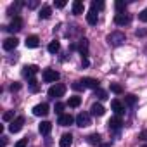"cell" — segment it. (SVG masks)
<instances>
[{
	"label": "cell",
	"mask_w": 147,
	"mask_h": 147,
	"mask_svg": "<svg viewBox=\"0 0 147 147\" xmlns=\"http://www.w3.org/2000/svg\"><path fill=\"white\" fill-rule=\"evenodd\" d=\"M64 5H66V2H64V0H57V2H55V7H57V9H62Z\"/></svg>",
	"instance_id": "ab89813d"
},
{
	"label": "cell",
	"mask_w": 147,
	"mask_h": 147,
	"mask_svg": "<svg viewBox=\"0 0 147 147\" xmlns=\"http://www.w3.org/2000/svg\"><path fill=\"white\" fill-rule=\"evenodd\" d=\"M23 125H24V118H23V116H18V118L9 125V130H11L12 133H18V131L23 128Z\"/></svg>",
	"instance_id": "52a82bcc"
},
{
	"label": "cell",
	"mask_w": 147,
	"mask_h": 147,
	"mask_svg": "<svg viewBox=\"0 0 147 147\" xmlns=\"http://www.w3.org/2000/svg\"><path fill=\"white\" fill-rule=\"evenodd\" d=\"M14 147H28V138H21Z\"/></svg>",
	"instance_id": "d590c367"
},
{
	"label": "cell",
	"mask_w": 147,
	"mask_h": 147,
	"mask_svg": "<svg viewBox=\"0 0 147 147\" xmlns=\"http://www.w3.org/2000/svg\"><path fill=\"white\" fill-rule=\"evenodd\" d=\"M135 35H137V36H145V35H147V30H137Z\"/></svg>",
	"instance_id": "f35d334b"
},
{
	"label": "cell",
	"mask_w": 147,
	"mask_h": 147,
	"mask_svg": "<svg viewBox=\"0 0 147 147\" xmlns=\"http://www.w3.org/2000/svg\"><path fill=\"white\" fill-rule=\"evenodd\" d=\"M18 43H19V40H18L16 36H11V38L4 40V49H5V50H14V49L18 47Z\"/></svg>",
	"instance_id": "8fae6325"
},
{
	"label": "cell",
	"mask_w": 147,
	"mask_h": 147,
	"mask_svg": "<svg viewBox=\"0 0 147 147\" xmlns=\"http://www.w3.org/2000/svg\"><path fill=\"white\" fill-rule=\"evenodd\" d=\"M4 121H14V113L12 111H7V113H4Z\"/></svg>",
	"instance_id": "4dcf8cb0"
},
{
	"label": "cell",
	"mask_w": 147,
	"mask_h": 147,
	"mask_svg": "<svg viewBox=\"0 0 147 147\" xmlns=\"http://www.w3.org/2000/svg\"><path fill=\"white\" fill-rule=\"evenodd\" d=\"M82 66H83V67H88V66H90V61H88L87 57H83V59H82Z\"/></svg>",
	"instance_id": "b9f144b4"
},
{
	"label": "cell",
	"mask_w": 147,
	"mask_h": 147,
	"mask_svg": "<svg viewBox=\"0 0 147 147\" xmlns=\"http://www.w3.org/2000/svg\"><path fill=\"white\" fill-rule=\"evenodd\" d=\"M64 94H66V87H64L62 83H55V85H52V87L49 88V97H52V99L62 97Z\"/></svg>",
	"instance_id": "7a4b0ae2"
},
{
	"label": "cell",
	"mask_w": 147,
	"mask_h": 147,
	"mask_svg": "<svg viewBox=\"0 0 147 147\" xmlns=\"http://www.w3.org/2000/svg\"><path fill=\"white\" fill-rule=\"evenodd\" d=\"M138 19H140V21H144V23H147V7L138 14Z\"/></svg>",
	"instance_id": "e575fe53"
},
{
	"label": "cell",
	"mask_w": 147,
	"mask_h": 147,
	"mask_svg": "<svg viewBox=\"0 0 147 147\" xmlns=\"http://www.w3.org/2000/svg\"><path fill=\"white\" fill-rule=\"evenodd\" d=\"M24 43H26V47H28V49H35V47H38L40 38H38L36 35H31V36H28V38L24 40Z\"/></svg>",
	"instance_id": "9a60e30c"
},
{
	"label": "cell",
	"mask_w": 147,
	"mask_h": 147,
	"mask_svg": "<svg viewBox=\"0 0 147 147\" xmlns=\"http://www.w3.org/2000/svg\"><path fill=\"white\" fill-rule=\"evenodd\" d=\"M47 49H49V52H50V54H57V52H59V49H61V43H59L57 40H54V42H50V43H49V47H47Z\"/></svg>",
	"instance_id": "d4e9b609"
},
{
	"label": "cell",
	"mask_w": 147,
	"mask_h": 147,
	"mask_svg": "<svg viewBox=\"0 0 147 147\" xmlns=\"http://www.w3.org/2000/svg\"><path fill=\"white\" fill-rule=\"evenodd\" d=\"M33 114H35V116H47V114H49V104L42 102V104L35 106V107H33Z\"/></svg>",
	"instance_id": "ba28073f"
},
{
	"label": "cell",
	"mask_w": 147,
	"mask_h": 147,
	"mask_svg": "<svg viewBox=\"0 0 147 147\" xmlns=\"http://www.w3.org/2000/svg\"><path fill=\"white\" fill-rule=\"evenodd\" d=\"M42 76H43V82H47V83H54V82H57L61 78V75L55 69H45Z\"/></svg>",
	"instance_id": "3957f363"
},
{
	"label": "cell",
	"mask_w": 147,
	"mask_h": 147,
	"mask_svg": "<svg viewBox=\"0 0 147 147\" xmlns=\"http://www.w3.org/2000/svg\"><path fill=\"white\" fill-rule=\"evenodd\" d=\"M107 43L109 45H113V47H118V45H123L125 42H126V35L123 33V31H113V33H109L107 35Z\"/></svg>",
	"instance_id": "6da1fadb"
},
{
	"label": "cell",
	"mask_w": 147,
	"mask_h": 147,
	"mask_svg": "<svg viewBox=\"0 0 147 147\" xmlns=\"http://www.w3.org/2000/svg\"><path fill=\"white\" fill-rule=\"evenodd\" d=\"M26 7L28 9H36L38 7V0H30V2H26Z\"/></svg>",
	"instance_id": "836d02e7"
},
{
	"label": "cell",
	"mask_w": 147,
	"mask_h": 147,
	"mask_svg": "<svg viewBox=\"0 0 147 147\" xmlns=\"http://www.w3.org/2000/svg\"><path fill=\"white\" fill-rule=\"evenodd\" d=\"M94 97H97L99 100H106L107 99V92L102 90V88H97V90H94Z\"/></svg>",
	"instance_id": "484cf974"
},
{
	"label": "cell",
	"mask_w": 147,
	"mask_h": 147,
	"mask_svg": "<svg viewBox=\"0 0 147 147\" xmlns=\"http://www.w3.org/2000/svg\"><path fill=\"white\" fill-rule=\"evenodd\" d=\"M130 21H131V18L128 14H116L114 16V23L118 26H126V24H130Z\"/></svg>",
	"instance_id": "9c48e42d"
},
{
	"label": "cell",
	"mask_w": 147,
	"mask_h": 147,
	"mask_svg": "<svg viewBox=\"0 0 147 147\" xmlns=\"http://www.w3.org/2000/svg\"><path fill=\"white\" fill-rule=\"evenodd\" d=\"M76 125L80 128H85V126H90V114L88 113H80L76 116Z\"/></svg>",
	"instance_id": "8992f818"
},
{
	"label": "cell",
	"mask_w": 147,
	"mask_h": 147,
	"mask_svg": "<svg viewBox=\"0 0 147 147\" xmlns=\"http://www.w3.org/2000/svg\"><path fill=\"white\" fill-rule=\"evenodd\" d=\"M50 14H52V9H50L49 5H43L42 11H40V19H49Z\"/></svg>",
	"instance_id": "cb8c5ba5"
},
{
	"label": "cell",
	"mask_w": 147,
	"mask_h": 147,
	"mask_svg": "<svg viewBox=\"0 0 147 147\" xmlns=\"http://www.w3.org/2000/svg\"><path fill=\"white\" fill-rule=\"evenodd\" d=\"M36 73H38V66H35V64H31V66H24V67H23V76L28 78V80H33Z\"/></svg>",
	"instance_id": "277c9868"
},
{
	"label": "cell",
	"mask_w": 147,
	"mask_h": 147,
	"mask_svg": "<svg viewBox=\"0 0 147 147\" xmlns=\"http://www.w3.org/2000/svg\"><path fill=\"white\" fill-rule=\"evenodd\" d=\"M78 50H80V54H82L83 57H87V54H88V40H87V38H82V40H80Z\"/></svg>",
	"instance_id": "e0dca14e"
},
{
	"label": "cell",
	"mask_w": 147,
	"mask_h": 147,
	"mask_svg": "<svg viewBox=\"0 0 147 147\" xmlns=\"http://www.w3.org/2000/svg\"><path fill=\"white\" fill-rule=\"evenodd\" d=\"M73 121H75V118H73L71 114H62V116H59V125H61V126H69V125H73Z\"/></svg>",
	"instance_id": "2e32d148"
},
{
	"label": "cell",
	"mask_w": 147,
	"mask_h": 147,
	"mask_svg": "<svg viewBox=\"0 0 147 147\" xmlns=\"http://www.w3.org/2000/svg\"><path fill=\"white\" fill-rule=\"evenodd\" d=\"M80 104H82V99H80V97H71V99L67 100V106H69V107H78Z\"/></svg>",
	"instance_id": "83f0119b"
},
{
	"label": "cell",
	"mask_w": 147,
	"mask_h": 147,
	"mask_svg": "<svg viewBox=\"0 0 147 147\" xmlns=\"http://www.w3.org/2000/svg\"><path fill=\"white\" fill-rule=\"evenodd\" d=\"M138 138L147 142V130H142V131H140V135H138Z\"/></svg>",
	"instance_id": "8d00e7d4"
},
{
	"label": "cell",
	"mask_w": 147,
	"mask_h": 147,
	"mask_svg": "<svg viewBox=\"0 0 147 147\" xmlns=\"http://www.w3.org/2000/svg\"><path fill=\"white\" fill-rule=\"evenodd\" d=\"M97 21H99L97 12H95V11H90V12L87 14V23H88V24H92V26H95V24H97Z\"/></svg>",
	"instance_id": "44dd1931"
},
{
	"label": "cell",
	"mask_w": 147,
	"mask_h": 147,
	"mask_svg": "<svg viewBox=\"0 0 147 147\" xmlns=\"http://www.w3.org/2000/svg\"><path fill=\"white\" fill-rule=\"evenodd\" d=\"M71 144H73V135H71V133H64V135L61 137L59 145H61V147H71Z\"/></svg>",
	"instance_id": "d6986e66"
},
{
	"label": "cell",
	"mask_w": 147,
	"mask_h": 147,
	"mask_svg": "<svg viewBox=\"0 0 147 147\" xmlns=\"http://www.w3.org/2000/svg\"><path fill=\"white\" fill-rule=\"evenodd\" d=\"M109 130H119L121 126H123V121H121V118L119 116H114V118H111L109 119Z\"/></svg>",
	"instance_id": "4fadbf2b"
},
{
	"label": "cell",
	"mask_w": 147,
	"mask_h": 147,
	"mask_svg": "<svg viewBox=\"0 0 147 147\" xmlns=\"http://www.w3.org/2000/svg\"><path fill=\"white\" fill-rule=\"evenodd\" d=\"M80 83H82V82H76V83H73L71 87L75 88V90H82V88H83V85H80Z\"/></svg>",
	"instance_id": "60d3db41"
},
{
	"label": "cell",
	"mask_w": 147,
	"mask_h": 147,
	"mask_svg": "<svg viewBox=\"0 0 147 147\" xmlns=\"http://www.w3.org/2000/svg\"><path fill=\"white\" fill-rule=\"evenodd\" d=\"M111 107H113V111L116 113V116H121V114L125 113V106H123L118 99H114V100L111 102Z\"/></svg>",
	"instance_id": "7c38bea8"
},
{
	"label": "cell",
	"mask_w": 147,
	"mask_h": 147,
	"mask_svg": "<svg viewBox=\"0 0 147 147\" xmlns=\"http://www.w3.org/2000/svg\"><path fill=\"white\" fill-rule=\"evenodd\" d=\"M54 109H55V113H57L59 116H62V109H64V104H62V102H55V107H54Z\"/></svg>",
	"instance_id": "1f68e13d"
},
{
	"label": "cell",
	"mask_w": 147,
	"mask_h": 147,
	"mask_svg": "<svg viewBox=\"0 0 147 147\" xmlns=\"http://www.w3.org/2000/svg\"><path fill=\"white\" fill-rule=\"evenodd\" d=\"M125 104H126V106H135V104H137V97H135L133 94L125 95Z\"/></svg>",
	"instance_id": "4316f807"
},
{
	"label": "cell",
	"mask_w": 147,
	"mask_h": 147,
	"mask_svg": "<svg viewBox=\"0 0 147 147\" xmlns=\"http://www.w3.org/2000/svg\"><path fill=\"white\" fill-rule=\"evenodd\" d=\"M104 9V2H100V0H94L92 2V11H102Z\"/></svg>",
	"instance_id": "f1b7e54d"
},
{
	"label": "cell",
	"mask_w": 147,
	"mask_h": 147,
	"mask_svg": "<svg viewBox=\"0 0 147 147\" xmlns=\"http://www.w3.org/2000/svg\"><path fill=\"white\" fill-rule=\"evenodd\" d=\"M90 113L94 114V116H104V113H106V109H104V106L102 104H94L92 107H90Z\"/></svg>",
	"instance_id": "ac0fdd59"
},
{
	"label": "cell",
	"mask_w": 147,
	"mask_h": 147,
	"mask_svg": "<svg viewBox=\"0 0 147 147\" xmlns=\"http://www.w3.org/2000/svg\"><path fill=\"white\" fill-rule=\"evenodd\" d=\"M114 7H116V12H118V14H125V11H126V2H123V0H116Z\"/></svg>",
	"instance_id": "603a6c76"
},
{
	"label": "cell",
	"mask_w": 147,
	"mask_h": 147,
	"mask_svg": "<svg viewBox=\"0 0 147 147\" xmlns=\"http://www.w3.org/2000/svg\"><path fill=\"white\" fill-rule=\"evenodd\" d=\"M102 147H111V145H109V144H104V145H102Z\"/></svg>",
	"instance_id": "7bdbcfd3"
},
{
	"label": "cell",
	"mask_w": 147,
	"mask_h": 147,
	"mask_svg": "<svg viewBox=\"0 0 147 147\" xmlns=\"http://www.w3.org/2000/svg\"><path fill=\"white\" fill-rule=\"evenodd\" d=\"M83 11H85L83 2H82V0H75V2H73V14L80 16V14H83Z\"/></svg>",
	"instance_id": "5bb4252c"
},
{
	"label": "cell",
	"mask_w": 147,
	"mask_h": 147,
	"mask_svg": "<svg viewBox=\"0 0 147 147\" xmlns=\"http://www.w3.org/2000/svg\"><path fill=\"white\" fill-rule=\"evenodd\" d=\"M87 140H88L90 145H99V144H100V135H99V133H92V135L87 137Z\"/></svg>",
	"instance_id": "7402d4cb"
},
{
	"label": "cell",
	"mask_w": 147,
	"mask_h": 147,
	"mask_svg": "<svg viewBox=\"0 0 147 147\" xmlns=\"http://www.w3.org/2000/svg\"><path fill=\"white\" fill-rule=\"evenodd\" d=\"M142 147H147V145H142Z\"/></svg>",
	"instance_id": "ee69618b"
},
{
	"label": "cell",
	"mask_w": 147,
	"mask_h": 147,
	"mask_svg": "<svg viewBox=\"0 0 147 147\" xmlns=\"http://www.w3.org/2000/svg\"><path fill=\"white\" fill-rule=\"evenodd\" d=\"M38 130H40L42 135H49V133L52 131V123H49V121H42L40 126H38Z\"/></svg>",
	"instance_id": "ffe728a7"
},
{
	"label": "cell",
	"mask_w": 147,
	"mask_h": 147,
	"mask_svg": "<svg viewBox=\"0 0 147 147\" xmlns=\"http://www.w3.org/2000/svg\"><path fill=\"white\" fill-rule=\"evenodd\" d=\"M82 83H83V87H88V88H94V90H97L99 88V85H100V82L99 80H95V78H83L82 80Z\"/></svg>",
	"instance_id": "30bf717a"
},
{
	"label": "cell",
	"mask_w": 147,
	"mask_h": 147,
	"mask_svg": "<svg viewBox=\"0 0 147 147\" xmlns=\"http://www.w3.org/2000/svg\"><path fill=\"white\" fill-rule=\"evenodd\" d=\"M5 30L11 31V33H14V31H21V30H23V19H21L19 16H16V18L12 19V23H11Z\"/></svg>",
	"instance_id": "5b68a950"
},
{
	"label": "cell",
	"mask_w": 147,
	"mask_h": 147,
	"mask_svg": "<svg viewBox=\"0 0 147 147\" xmlns=\"http://www.w3.org/2000/svg\"><path fill=\"white\" fill-rule=\"evenodd\" d=\"M30 88H31V92H38V83H36V80L33 78V80H30Z\"/></svg>",
	"instance_id": "d6a6232c"
},
{
	"label": "cell",
	"mask_w": 147,
	"mask_h": 147,
	"mask_svg": "<svg viewBox=\"0 0 147 147\" xmlns=\"http://www.w3.org/2000/svg\"><path fill=\"white\" fill-rule=\"evenodd\" d=\"M19 88H21V83H12V85H11V90H12V92H18Z\"/></svg>",
	"instance_id": "74e56055"
},
{
	"label": "cell",
	"mask_w": 147,
	"mask_h": 147,
	"mask_svg": "<svg viewBox=\"0 0 147 147\" xmlns=\"http://www.w3.org/2000/svg\"><path fill=\"white\" fill-rule=\"evenodd\" d=\"M111 92H114V94H123V88H121V85H118V83H111Z\"/></svg>",
	"instance_id": "f546056e"
}]
</instances>
